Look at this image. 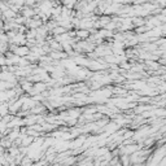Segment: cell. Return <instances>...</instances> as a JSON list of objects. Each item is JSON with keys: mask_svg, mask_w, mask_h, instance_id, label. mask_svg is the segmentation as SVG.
Here are the masks:
<instances>
[{"mask_svg": "<svg viewBox=\"0 0 166 166\" xmlns=\"http://www.w3.org/2000/svg\"><path fill=\"white\" fill-rule=\"evenodd\" d=\"M26 51H27L26 48H17L16 49V53L17 55H26Z\"/></svg>", "mask_w": 166, "mask_h": 166, "instance_id": "obj_1", "label": "cell"}, {"mask_svg": "<svg viewBox=\"0 0 166 166\" xmlns=\"http://www.w3.org/2000/svg\"><path fill=\"white\" fill-rule=\"evenodd\" d=\"M23 14L27 17V16H32V14H34V12H32L31 9H29V8H26V9L23 11Z\"/></svg>", "mask_w": 166, "mask_h": 166, "instance_id": "obj_2", "label": "cell"}]
</instances>
